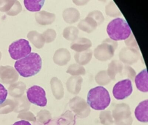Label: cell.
I'll return each mask as SVG.
<instances>
[{
  "instance_id": "cell-19",
  "label": "cell",
  "mask_w": 148,
  "mask_h": 125,
  "mask_svg": "<svg viewBox=\"0 0 148 125\" xmlns=\"http://www.w3.org/2000/svg\"><path fill=\"white\" fill-rule=\"evenodd\" d=\"M15 1H0V11H5L7 14L11 10Z\"/></svg>"
},
{
  "instance_id": "cell-7",
  "label": "cell",
  "mask_w": 148,
  "mask_h": 125,
  "mask_svg": "<svg viewBox=\"0 0 148 125\" xmlns=\"http://www.w3.org/2000/svg\"><path fill=\"white\" fill-rule=\"evenodd\" d=\"M114 50V47L110 43V41L108 39L96 48L94 51V55L98 60H106L113 56Z\"/></svg>"
},
{
  "instance_id": "cell-3",
  "label": "cell",
  "mask_w": 148,
  "mask_h": 125,
  "mask_svg": "<svg viewBox=\"0 0 148 125\" xmlns=\"http://www.w3.org/2000/svg\"><path fill=\"white\" fill-rule=\"evenodd\" d=\"M106 31L110 38L115 41L126 40L131 34L128 23L119 17L113 19L108 23Z\"/></svg>"
},
{
  "instance_id": "cell-16",
  "label": "cell",
  "mask_w": 148,
  "mask_h": 125,
  "mask_svg": "<svg viewBox=\"0 0 148 125\" xmlns=\"http://www.w3.org/2000/svg\"><path fill=\"white\" fill-rule=\"evenodd\" d=\"M15 75L18 76V73L13 67L10 66H0V76L4 78Z\"/></svg>"
},
{
  "instance_id": "cell-20",
  "label": "cell",
  "mask_w": 148,
  "mask_h": 125,
  "mask_svg": "<svg viewBox=\"0 0 148 125\" xmlns=\"http://www.w3.org/2000/svg\"><path fill=\"white\" fill-rule=\"evenodd\" d=\"M67 72L71 74H83V72L85 73V69L82 66L77 64H73L69 67Z\"/></svg>"
},
{
  "instance_id": "cell-13",
  "label": "cell",
  "mask_w": 148,
  "mask_h": 125,
  "mask_svg": "<svg viewBox=\"0 0 148 125\" xmlns=\"http://www.w3.org/2000/svg\"><path fill=\"white\" fill-rule=\"evenodd\" d=\"M44 0H25L24 4L26 8L31 12H38L44 6Z\"/></svg>"
},
{
  "instance_id": "cell-23",
  "label": "cell",
  "mask_w": 148,
  "mask_h": 125,
  "mask_svg": "<svg viewBox=\"0 0 148 125\" xmlns=\"http://www.w3.org/2000/svg\"><path fill=\"white\" fill-rule=\"evenodd\" d=\"M1 52H0V59H1Z\"/></svg>"
},
{
  "instance_id": "cell-14",
  "label": "cell",
  "mask_w": 148,
  "mask_h": 125,
  "mask_svg": "<svg viewBox=\"0 0 148 125\" xmlns=\"http://www.w3.org/2000/svg\"><path fill=\"white\" fill-rule=\"evenodd\" d=\"M92 52L91 50H88L84 52L77 53L75 55V59L78 63L80 64H86L91 59Z\"/></svg>"
},
{
  "instance_id": "cell-1",
  "label": "cell",
  "mask_w": 148,
  "mask_h": 125,
  "mask_svg": "<svg viewBox=\"0 0 148 125\" xmlns=\"http://www.w3.org/2000/svg\"><path fill=\"white\" fill-rule=\"evenodd\" d=\"M42 64L40 55L37 53H31L25 57L17 60L14 68L20 76L27 78L38 74L41 69Z\"/></svg>"
},
{
  "instance_id": "cell-15",
  "label": "cell",
  "mask_w": 148,
  "mask_h": 125,
  "mask_svg": "<svg viewBox=\"0 0 148 125\" xmlns=\"http://www.w3.org/2000/svg\"><path fill=\"white\" fill-rule=\"evenodd\" d=\"M67 58L70 59V54L69 51L66 49H60L57 51L55 53L54 56V61L55 63L60 65H64L62 58Z\"/></svg>"
},
{
  "instance_id": "cell-9",
  "label": "cell",
  "mask_w": 148,
  "mask_h": 125,
  "mask_svg": "<svg viewBox=\"0 0 148 125\" xmlns=\"http://www.w3.org/2000/svg\"><path fill=\"white\" fill-rule=\"evenodd\" d=\"M135 83L137 88L141 92L148 91V73L146 69L140 72L135 77Z\"/></svg>"
},
{
  "instance_id": "cell-2",
  "label": "cell",
  "mask_w": 148,
  "mask_h": 125,
  "mask_svg": "<svg viewBox=\"0 0 148 125\" xmlns=\"http://www.w3.org/2000/svg\"><path fill=\"white\" fill-rule=\"evenodd\" d=\"M87 102L91 108L95 110H104L110 103V96L105 88L98 86L91 89L88 92Z\"/></svg>"
},
{
  "instance_id": "cell-11",
  "label": "cell",
  "mask_w": 148,
  "mask_h": 125,
  "mask_svg": "<svg viewBox=\"0 0 148 125\" xmlns=\"http://www.w3.org/2000/svg\"><path fill=\"white\" fill-rule=\"evenodd\" d=\"M97 23L90 16H88L84 20H82L78 24V27L82 30L90 33L97 27Z\"/></svg>"
},
{
  "instance_id": "cell-4",
  "label": "cell",
  "mask_w": 148,
  "mask_h": 125,
  "mask_svg": "<svg viewBox=\"0 0 148 125\" xmlns=\"http://www.w3.org/2000/svg\"><path fill=\"white\" fill-rule=\"evenodd\" d=\"M32 49L28 41L25 39H20L10 44L8 51L13 59L18 60L31 54Z\"/></svg>"
},
{
  "instance_id": "cell-18",
  "label": "cell",
  "mask_w": 148,
  "mask_h": 125,
  "mask_svg": "<svg viewBox=\"0 0 148 125\" xmlns=\"http://www.w3.org/2000/svg\"><path fill=\"white\" fill-rule=\"evenodd\" d=\"M122 63L118 61H113L109 64L108 73L109 75L113 74L115 75L118 71L122 69Z\"/></svg>"
},
{
  "instance_id": "cell-8",
  "label": "cell",
  "mask_w": 148,
  "mask_h": 125,
  "mask_svg": "<svg viewBox=\"0 0 148 125\" xmlns=\"http://www.w3.org/2000/svg\"><path fill=\"white\" fill-rule=\"evenodd\" d=\"M135 116L138 120L141 122H147L148 121V100L143 101L136 107Z\"/></svg>"
},
{
  "instance_id": "cell-10",
  "label": "cell",
  "mask_w": 148,
  "mask_h": 125,
  "mask_svg": "<svg viewBox=\"0 0 148 125\" xmlns=\"http://www.w3.org/2000/svg\"><path fill=\"white\" fill-rule=\"evenodd\" d=\"M92 43L87 38H79L76 39L71 43V48L77 52L84 51L90 47Z\"/></svg>"
},
{
  "instance_id": "cell-5",
  "label": "cell",
  "mask_w": 148,
  "mask_h": 125,
  "mask_svg": "<svg viewBox=\"0 0 148 125\" xmlns=\"http://www.w3.org/2000/svg\"><path fill=\"white\" fill-rule=\"evenodd\" d=\"M46 95L45 89L37 85L31 87L27 91V95L29 101L39 106H45L47 104Z\"/></svg>"
},
{
  "instance_id": "cell-17",
  "label": "cell",
  "mask_w": 148,
  "mask_h": 125,
  "mask_svg": "<svg viewBox=\"0 0 148 125\" xmlns=\"http://www.w3.org/2000/svg\"><path fill=\"white\" fill-rule=\"evenodd\" d=\"M78 30L75 27H70L66 28L64 31V36L69 40H73L77 36Z\"/></svg>"
},
{
  "instance_id": "cell-12",
  "label": "cell",
  "mask_w": 148,
  "mask_h": 125,
  "mask_svg": "<svg viewBox=\"0 0 148 125\" xmlns=\"http://www.w3.org/2000/svg\"><path fill=\"white\" fill-rule=\"evenodd\" d=\"M55 16L54 14L43 11L37 13L36 18L39 23L43 25L52 23L55 19Z\"/></svg>"
},
{
  "instance_id": "cell-22",
  "label": "cell",
  "mask_w": 148,
  "mask_h": 125,
  "mask_svg": "<svg viewBox=\"0 0 148 125\" xmlns=\"http://www.w3.org/2000/svg\"><path fill=\"white\" fill-rule=\"evenodd\" d=\"M13 125H32L29 122L27 121L22 120L16 122L15 123H14Z\"/></svg>"
},
{
  "instance_id": "cell-21",
  "label": "cell",
  "mask_w": 148,
  "mask_h": 125,
  "mask_svg": "<svg viewBox=\"0 0 148 125\" xmlns=\"http://www.w3.org/2000/svg\"><path fill=\"white\" fill-rule=\"evenodd\" d=\"M8 94V92L6 89L1 83H0V105L5 101Z\"/></svg>"
},
{
  "instance_id": "cell-6",
  "label": "cell",
  "mask_w": 148,
  "mask_h": 125,
  "mask_svg": "<svg viewBox=\"0 0 148 125\" xmlns=\"http://www.w3.org/2000/svg\"><path fill=\"white\" fill-rule=\"evenodd\" d=\"M132 83L129 79L122 80L117 82L112 89V94L115 99L123 100L129 97L132 92Z\"/></svg>"
}]
</instances>
